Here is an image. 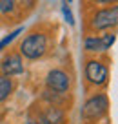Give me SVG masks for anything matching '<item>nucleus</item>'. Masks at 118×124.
I'll list each match as a JSON object with an SVG mask.
<instances>
[{
	"instance_id": "f257e3e1",
	"label": "nucleus",
	"mask_w": 118,
	"mask_h": 124,
	"mask_svg": "<svg viewBox=\"0 0 118 124\" xmlns=\"http://www.w3.org/2000/svg\"><path fill=\"white\" fill-rule=\"evenodd\" d=\"M51 46H53V33L49 27L35 26L31 31H27L24 39L18 44V53L24 57V60H42L49 55Z\"/></svg>"
},
{
	"instance_id": "f03ea898",
	"label": "nucleus",
	"mask_w": 118,
	"mask_h": 124,
	"mask_svg": "<svg viewBox=\"0 0 118 124\" xmlns=\"http://www.w3.org/2000/svg\"><path fill=\"white\" fill-rule=\"evenodd\" d=\"M118 29V4L91 8L85 16V35Z\"/></svg>"
},
{
	"instance_id": "7ed1b4c3",
	"label": "nucleus",
	"mask_w": 118,
	"mask_h": 124,
	"mask_svg": "<svg viewBox=\"0 0 118 124\" xmlns=\"http://www.w3.org/2000/svg\"><path fill=\"white\" fill-rule=\"evenodd\" d=\"M84 80L93 89H104L109 84V62L100 55L87 57L84 62Z\"/></svg>"
},
{
	"instance_id": "20e7f679",
	"label": "nucleus",
	"mask_w": 118,
	"mask_h": 124,
	"mask_svg": "<svg viewBox=\"0 0 118 124\" xmlns=\"http://www.w3.org/2000/svg\"><path fill=\"white\" fill-rule=\"evenodd\" d=\"M109 111V97L105 91H95L87 101L84 102L80 111V119L85 124H95L102 120Z\"/></svg>"
},
{
	"instance_id": "39448f33",
	"label": "nucleus",
	"mask_w": 118,
	"mask_h": 124,
	"mask_svg": "<svg viewBox=\"0 0 118 124\" xmlns=\"http://www.w3.org/2000/svg\"><path fill=\"white\" fill-rule=\"evenodd\" d=\"M116 42V31L87 33L84 37V51L89 55H105Z\"/></svg>"
},
{
	"instance_id": "423d86ee",
	"label": "nucleus",
	"mask_w": 118,
	"mask_h": 124,
	"mask_svg": "<svg viewBox=\"0 0 118 124\" xmlns=\"http://www.w3.org/2000/svg\"><path fill=\"white\" fill-rule=\"evenodd\" d=\"M44 82H46V89H49V91L69 93L73 88V75L64 68H53L47 71Z\"/></svg>"
},
{
	"instance_id": "0eeeda50",
	"label": "nucleus",
	"mask_w": 118,
	"mask_h": 124,
	"mask_svg": "<svg viewBox=\"0 0 118 124\" xmlns=\"http://www.w3.org/2000/svg\"><path fill=\"white\" fill-rule=\"evenodd\" d=\"M24 70H26V64H24V57L18 53V49H11L0 60V73L7 75V77L22 75Z\"/></svg>"
},
{
	"instance_id": "6e6552de",
	"label": "nucleus",
	"mask_w": 118,
	"mask_h": 124,
	"mask_svg": "<svg viewBox=\"0 0 118 124\" xmlns=\"http://www.w3.org/2000/svg\"><path fill=\"white\" fill-rule=\"evenodd\" d=\"M36 119L42 124H67V115L65 109L60 106L46 104L40 111L36 113Z\"/></svg>"
},
{
	"instance_id": "1a4fd4ad",
	"label": "nucleus",
	"mask_w": 118,
	"mask_h": 124,
	"mask_svg": "<svg viewBox=\"0 0 118 124\" xmlns=\"http://www.w3.org/2000/svg\"><path fill=\"white\" fill-rule=\"evenodd\" d=\"M24 15L20 0H0V16L9 20H16Z\"/></svg>"
},
{
	"instance_id": "9d476101",
	"label": "nucleus",
	"mask_w": 118,
	"mask_h": 124,
	"mask_svg": "<svg viewBox=\"0 0 118 124\" xmlns=\"http://www.w3.org/2000/svg\"><path fill=\"white\" fill-rule=\"evenodd\" d=\"M15 88H16L15 78L0 73V104L6 102V101H9V97L15 93Z\"/></svg>"
},
{
	"instance_id": "9b49d317",
	"label": "nucleus",
	"mask_w": 118,
	"mask_h": 124,
	"mask_svg": "<svg viewBox=\"0 0 118 124\" xmlns=\"http://www.w3.org/2000/svg\"><path fill=\"white\" fill-rule=\"evenodd\" d=\"M22 33H24V26H18L16 29L9 31V33L4 37V39H0V53H2V51H6L7 47H11V44L15 42V40L18 39Z\"/></svg>"
},
{
	"instance_id": "f8f14e48",
	"label": "nucleus",
	"mask_w": 118,
	"mask_h": 124,
	"mask_svg": "<svg viewBox=\"0 0 118 124\" xmlns=\"http://www.w3.org/2000/svg\"><path fill=\"white\" fill-rule=\"evenodd\" d=\"M60 13H62V16H64V20L69 24V26H75V15H73V11H71V8H69V4H62L60 6Z\"/></svg>"
},
{
	"instance_id": "ddd939ff",
	"label": "nucleus",
	"mask_w": 118,
	"mask_h": 124,
	"mask_svg": "<svg viewBox=\"0 0 118 124\" xmlns=\"http://www.w3.org/2000/svg\"><path fill=\"white\" fill-rule=\"evenodd\" d=\"M85 8H98V6H111V4H118V0H84Z\"/></svg>"
},
{
	"instance_id": "4468645a",
	"label": "nucleus",
	"mask_w": 118,
	"mask_h": 124,
	"mask_svg": "<svg viewBox=\"0 0 118 124\" xmlns=\"http://www.w3.org/2000/svg\"><path fill=\"white\" fill-rule=\"evenodd\" d=\"M36 2H38V0H20V6H22V9H26V11L29 13V11L35 9Z\"/></svg>"
},
{
	"instance_id": "2eb2a0df",
	"label": "nucleus",
	"mask_w": 118,
	"mask_h": 124,
	"mask_svg": "<svg viewBox=\"0 0 118 124\" xmlns=\"http://www.w3.org/2000/svg\"><path fill=\"white\" fill-rule=\"evenodd\" d=\"M26 124H42V122H40L38 119H29V120H27Z\"/></svg>"
},
{
	"instance_id": "dca6fc26",
	"label": "nucleus",
	"mask_w": 118,
	"mask_h": 124,
	"mask_svg": "<svg viewBox=\"0 0 118 124\" xmlns=\"http://www.w3.org/2000/svg\"><path fill=\"white\" fill-rule=\"evenodd\" d=\"M64 2H65V4H71V2H73V0H64Z\"/></svg>"
}]
</instances>
